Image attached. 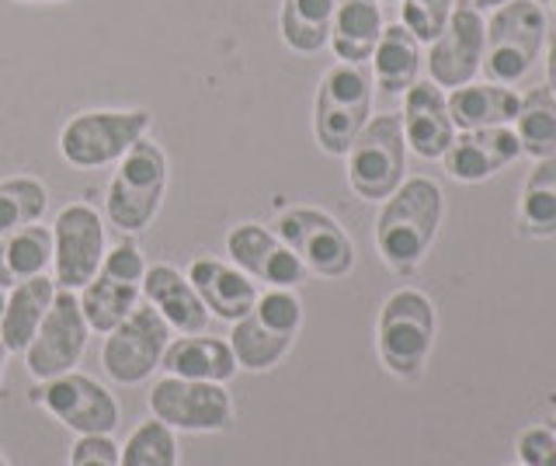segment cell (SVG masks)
Returning a JSON list of instances; mask_svg holds the SVG:
<instances>
[{"mask_svg":"<svg viewBox=\"0 0 556 466\" xmlns=\"http://www.w3.org/2000/svg\"><path fill=\"white\" fill-rule=\"evenodd\" d=\"M442 223V188L431 178H407L382 202L376 219V248L393 272L410 275L425 262Z\"/></svg>","mask_w":556,"mask_h":466,"instance_id":"obj_1","label":"cell"},{"mask_svg":"<svg viewBox=\"0 0 556 466\" xmlns=\"http://www.w3.org/2000/svg\"><path fill=\"white\" fill-rule=\"evenodd\" d=\"M303 327V303L292 289H268L254 300L230 331V349L240 369L265 373L282 362Z\"/></svg>","mask_w":556,"mask_h":466,"instance_id":"obj_2","label":"cell"},{"mask_svg":"<svg viewBox=\"0 0 556 466\" xmlns=\"http://www.w3.org/2000/svg\"><path fill=\"white\" fill-rule=\"evenodd\" d=\"M167 188V153L161 143L139 140L126 158L118 161V171L104 196V216L122 234H139L161 213Z\"/></svg>","mask_w":556,"mask_h":466,"instance_id":"obj_3","label":"cell"},{"mask_svg":"<svg viewBox=\"0 0 556 466\" xmlns=\"http://www.w3.org/2000/svg\"><path fill=\"white\" fill-rule=\"evenodd\" d=\"M434 344V306L421 289H396L379 310L376 349L400 379H417Z\"/></svg>","mask_w":556,"mask_h":466,"instance_id":"obj_4","label":"cell"},{"mask_svg":"<svg viewBox=\"0 0 556 466\" xmlns=\"http://www.w3.org/2000/svg\"><path fill=\"white\" fill-rule=\"evenodd\" d=\"M372 112V84L358 63L330 66L320 80L317 109H313V133L330 158H344Z\"/></svg>","mask_w":556,"mask_h":466,"instance_id":"obj_5","label":"cell"},{"mask_svg":"<svg viewBox=\"0 0 556 466\" xmlns=\"http://www.w3.org/2000/svg\"><path fill=\"white\" fill-rule=\"evenodd\" d=\"M344 158L348 185L355 188V196H362L365 202H387L407 171V140L400 115L387 112L369 118Z\"/></svg>","mask_w":556,"mask_h":466,"instance_id":"obj_6","label":"cell"},{"mask_svg":"<svg viewBox=\"0 0 556 466\" xmlns=\"http://www.w3.org/2000/svg\"><path fill=\"white\" fill-rule=\"evenodd\" d=\"M546 39V14L535 0H508L486 22L483 71L491 80H526Z\"/></svg>","mask_w":556,"mask_h":466,"instance_id":"obj_7","label":"cell"},{"mask_svg":"<svg viewBox=\"0 0 556 466\" xmlns=\"http://www.w3.org/2000/svg\"><path fill=\"white\" fill-rule=\"evenodd\" d=\"M150 129V112H80L60 133V153L74 167L122 161Z\"/></svg>","mask_w":556,"mask_h":466,"instance_id":"obj_8","label":"cell"},{"mask_svg":"<svg viewBox=\"0 0 556 466\" xmlns=\"http://www.w3.org/2000/svg\"><path fill=\"white\" fill-rule=\"evenodd\" d=\"M143 251L132 240H122L118 248L104 251L98 275L80 292V310L91 331L109 335L112 327H118L132 314L139 292H143Z\"/></svg>","mask_w":556,"mask_h":466,"instance_id":"obj_9","label":"cell"},{"mask_svg":"<svg viewBox=\"0 0 556 466\" xmlns=\"http://www.w3.org/2000/svg\"><path fill=\"white\" fill-rule=\"evenodd\" d=\"M167 344H170V324L150 303L132 306V314L118 327H112L109 338H104L101 366L122 387L143 383L161 366Z\"/></svg>","mask_w":556,"mask_h":466,"instance_id":"obj_10","label":"cell"},{"mask_svg":"<svg viewBox=\"0 0 556 466\" xmlns=\"http://www.w3.org/2000/svg\"><path fill=\"white\" fill-rule=\"evenodd\" d=\"M31 401L42 404L52 418L66 425L77 436H112L118 428V404L115 396L104 390L98 379L84 376V373H63L42 379L39 387L31 390Z\"/></svg>","mask_w":556,"mask_h":466,"instance_id":"obj_11","label":"cell"},{"mask_svg":"<svg viewBox=\"0 0 556 466\" xmlns=\"http://www.w3.org/2000/svg\"><path fill=\"white\" fill-rule=\"evenodd\" d=\"M278 237L295 251V257L306 265V272L324 275V279H341L355 265V244L344 234V227L327 216L324 210L295 205V210L278 216Z\"/></svg>","mask_w":556,"mask_h":466,"instance_id":"obj_12","label":"cell"},{"mask_svg":"<svg viewBox=\"0 0 556 466\" xmlns=\"http://www.w3.org/2000/svg\"><path fill=\"white\" fill-rule=\"evenodd\" d=\"M150 411L174 431H226L233 421V401L223 383L164 376L150 390Z\"/></svg>","mask_w":556,"mask_h":466,"instance_id":"obj_13","label":"cell"},{"mask_svg":"<svg viewBox=\"0 0 556 466\" xmlns=\"http://www.w3.org/2000/svg\"><path fill=\"white\" fill-rule=\"evenodd\" d=\"M104 262L101 213L87 202H74L52 227V282L60 289H84Z\"/></svg>","mask_w":556,"mask_h":466,"instance_id":"obj_14","label":"cell"},{"mask_svg":"<svg viewBox=\"0 0 556 466\" xmlns=\"http://www.w3.org/2000/svg\"><path fill=\"white\" fill-rule=\"evenodd\" d=\"M87 335H91V327L84 320V310H80V300L74 297V289H56L39 335H35L25 349L28 373L39 379V383L42 379L70 373L87 349Z\"/></svg>","mask_w":556,"mask_h":466,"instance_id":"obj_15","label":"cell"},{"mask_svg":"<svg viewBox=\"0 0 556 466\" xmlns=\"http://www.w3.org/2000/svg\"><path fill=\"white\" fill-rule=\"evenodd\" d=\"M483 46H486V25L480 18V11L469 0L466 4H452L442 36L431 42L428 53L431 80L439 88H463L483 66Z\"/></svg>","mask_w":556,"mask_h":466,"instance_id":"obj_16","label":"cell"},{"mask_svg":"<svg viewBox=\"0 0 556 466\" xmlns=\"http://www.w3.org/2000/svg\"><path fill=\"white\" fill-rule=\"evenodd\" d=\"M226 251H230L243 275L268 282L271 289H295L306 282V265L295 257V251L278 234L257 227V223L233 227L230 237H226Z\"/></svg>","mask_w":556,"mask_h":466,"instance_id":"obj_17","label":"cell"},{"mask_svg":"<svg viewBox=\"0 0 556 466\" xmlns=\"http://www.w3.org/2000/svg\"><path fill=\"white\" fill-rule=\"evenodd\" d=\"M400 123H404V140L410 150L425 161H439L445 158V150L456 140V126H452V115L445 105V95L439 91L434 80H414L404 98V112H400Z\"/></svg>","mask_w":556,"mask_h":466,"instance_id":"obj_18","label":"cell"},{"mask_svg":"<svg viewBox=\"0 0 556 466\" xmlns=\"http://www.w3.org/2000/svg\"><path fill=\"white\" fill-rule=\"evenodd\" d=\"M518 136L508 126H491V129H463V136L452 140L445 150V171L456 181H486L494 178L501 167L518 161Z\"/></svg>","mask_w":556,"mask_h":466,"instance_id":"obj_19","label":"cell"},{"mask_svg":"<svg viewBox=\"0 0 556 466\" xmlns=\"http://www.w3.org/2000/svg\"><path fill=\"white\" fill-rule=\"evenodd\" d=\"M188 282L195 286L199 300L205 303L208 314L219 320H230V324H237L257 300L251 275L223 265L216 257H195L188 268Z\"/></svg>","mask_w":556,"mask_h":466,"instance_id":"obj_20","label":"cell"},{"mask_svg":"<svg viewBox=\"0 0 556 466\" xmlns=\"http://www.w3.org/2000/svg\"><path fill=\"white\" fill-rule=\"evenodd\" d=\"M143 297L170 327L181 335H202L208 324V310L199 300L195 286L174 265H150L143 272Z\"/></svg>","mask_w":556,"mask_h":466,"instance_id":"obj_21","label":"cell"},{"mask_svg":"<svg viewBox=\"0 0 556 466\" xmlns=\"http://www.w3.org/2000/svg\"><path fill=\"white\" fill-rule=\"evenodd\" d=\"M161 369H167V376H181V379L226 383V379H233V373H237V358H233L230 341L205 338V335H185L164 349Z\"/></svg>","mask_w":556,"mask_h":466,"instance_id":"obj_22","label":"cell"},{"mask_svg":"<svg viewBox=\"0 0 556 466\" xmlns=\"http://www.w3.org/2000/svg\"><path fill=\"white\" fill-rule=\"evenodd\" d=\"M52 297H56V282L46 279V275H35V279L14 286L4 303V317H0V341H4L8 352L28 349L46 320V310L52 306Z\"/></svg>","mask_w":556,"mask_h":466,"instance_id":"obj_23","label":"cell"},{"mask_svg":"<svg viewBox=\"0 0 556 466\" xmlns=\"http://www.w3.org/2000/svg\"><path fill=\"white\" fill-rule=\"evenodd\" d=\"M382 36V11L379 0H338L334 22H330V46L344 63L372 60L376 42Z\"/></svg>","mask_w":556,"mask_h":466,"instance_id":"obj_24","label":"cell"},{"mask_svg":"<svg viewBox=\"0 0 556 466\" xmlns=\"http://www.w3.org/2000/svg\"><path fill=\"white\" fill-rule=\"evenodd\" d=\"M452 126L459 129H491V126H508L515 123L521 98L511 88H497V84H463L452 88L445 98Z\"/></svg>","mask_w":556,"mask_h":466,"instance_id":"obj_25","label":"cell"},{"mask_svg":"<svg viewBox=\"0 0 556 466\" xmlns=\"http://www.w3.org/2000/svg\"><path fill=\"white\" fill-rule=\"evenodd\" d=\"M52 265V230L22 227L0 237V289H11L35 275H46Z\"/></svg>","mask_w":556,"mask_h":466,"instance_id":"obj_26","label":"cell"},{"mask_svg":"<svg viewBox=\"0 0 556 466\" xmlns=\"http://www.w3.org/2000/svg\"><path fill=\"white\" fill-rule=\"evenodd\" d=\"M372 66H376V80L382 91L404 95L417 80V71H421V49H417V39L404 25L382 28L376 53H372Z\"/></svg>","mask_w":556,"mask_h":466,"instance_id":"obj_27","label":"cell"},{"mask_svg":"<svg viewBox=\"0 0 556 466\" xmlns=\"http://www.w3.org/2000/svg\"><path fill=\"white\" fill-rule=\"evenodd\" d=\"M518 230L526 237H556V153L539 161L521 188Z\"/></svg>","mask_w":556,"mask_h":466,"instance_id":"obj_28","label":"cell"},{"mask_svg":"<svg viewBox=\"0 0 556 466\" xmlns=\"http://www.w3.org/2000/svg\"><path fill=\"white\" fill-rule=\"evenodd\" d=\"M338 0H282V39L295 53H320L330 42Z\"/></svg>","mask_w":556,"mask_h":466,"instance_id":"obj_29","label":"cell"},{"mask_svg":"<svg viewBox=\"0 0 556 466\" xmlns=\"http://www.w3.org/2000/svg\"><path fill=\"white\" fill-rule=\"evenodd\" d=\"M515 136L521 153L543 161L556 153V98L549 88H532L521 98L518 115H515Z\"/></svg>","mask_w":556,"mask_h":466,"instance_id":"obj_30","label":"cell"},{"mask_svg":"<svg viewBox=\"0 0 556 466\" xmlns=\"http://www.w3.org/2000/svg\"><path fill=\"white\" fill-rule=\"evenodd\" d=\"M46 205H49V196L42 181H35L28 175L0 181V237L39 223Z\"/></svg>","mask_w":556,"mask_h":466,"instance_id":"obj_31","label":"cell"},{"mask_svg":"<svg viewBox=\"0 0 556 466\" xmlns=\"http://www.w3.org/2000/svg\"><path fill=\"white\" fill-rule=\"evenodd\" d=\"M118 466H178V439L161 418L139 425L126 445H118Z\"/></svg>","mask_w":556,"mask_h":466,"instance_id":"obj_32","label":"cell"},{"mask_svg":"<svg viewBox=\"0 0 556 466\" xmlns=\"http://www.w3.org/2000/svg\"><path fill=\"white\" fill-rule=\"evenodd\" d=\"M456 0H404L400 4V25H404L417 42H434L452 14Z\"/></svg>","mask_w":556,"mask_h":466,"instance_id":"obj_33","label":"cell"},{"mask_svg":"<svg viewBox=\"0 0 556 466\" xmlns=\"http://www.w3.org/2000/svg\"><path fill=\"white\" fill-rule=\"evenodd\" d=\"M521 466H556V431L546 425L526 428L515 442Z\"/></svg>","mask_w":556,"mask_h":466,"instance_id":"obj_34","label":"cell"},{"mask_svg":"<svg viewBox=\"0 0 556 466\" xmlns=\"http://www.w3.org/2000/svg\"><path fill=\"white\" fill-rule=\"evenodd\" d=\"M70 466H118V445L112 436H80L70 449Z\"/></svg>","mask_w":556,"mask_h":466,"instance_id":"obj_35","label":"cell"},{"mask_svg":"<svg viewBox=\"0 0 556 466\" xmlns=\"http://www.w3.org/2000/svg\"><path fill=\"white\" fill-rule=\"evenodd\" d=\"M546 77H549V95L556 98V32L549 36V49H546Z\"/></svg>","mask_w":556,"mask_h":466,"instance_id":"obj_36","label":"cell"},{"mask_svg":"<svg viewBox=\"0 0 556 466\" xmlns=\"http://www.w3.org/2000/svg\"><path fill=\"white\" fill-rule=\"evenodd\" d=\"M477 11H483V8H501V4H508V0H469Z\"/></svg>","mask_w":556,"mask_h":466,"instance_id":"obj_37","label":"cell"},{"mask_svg":"<svg viewBox=\"0 0 556 466\" xmlns=\"http://www.w3.org/2000/svg\"><path fill=\"white\" fill-rule=\"evenodd\" d=\"M4 358H8V349H4V341H0V379H4Z\"/></svg>","mask_w":556,"mask_h":466,"instance_id":"obj_38","label":"cell"},{"mask_svg":"<svg viewBox=\"0 0 556 466\" xmlns=\"http://www.w3.org/2000/svg\"><path fill=\"white\" fill-rule=\"evenodd\" d=\"M28 4H60V0H28Z\"/></svg>","mask_w":556,"mask_h":466,"instance_id":"obj_39","label":"cell"},{"mask_svg":"<svg viewBox=\"0 0 556 466\" xmlns=\"http://www.w3.org/2000/svg\"><path fill=\"white\" fill-rule=\"evenodd\" d=\"M4 303H8V300H4V289H0V317H4Z\"/></svg>","mask_w":556,"mask_h":466,"instance_id":"obj_40","label":"cell"},{"mask_svg":"<svg viewBox=\"0 0 556 466\" xmlns=\"http://www.w3.org/2000/svg\"><path fill=\"white\" fill-rule=\"evenodd\" d=\"M379 4H400V0H379Z\"/></svg>","mask_w":556,"mask_h":466,"instance_id":"obj_41","label":"cell"},{"mask_svg":"<svg viewBox=\"0 0 556 466\" xmlns=\"http://www.w3.org/2000/svg\"><path fill=\"white\" fill-rule=\"evenodd\" d=\"M0 466H8V459H4V453H0Z\"/></svg>","mask_w":556,"mask_h":466,"instance_id":"obj_42","label":"cell"},{"mask_svg":"<svg viewBox=\"0 0 556 466\" xmlns=\"http://www.w3.org/2000/svg\"><path fill=\"white\" fill-rule=\"evenodd\" d=\"M549 428H553V431H556V418H553V425H549Z\"/></svg>","mask_w":556,"mask_h":466,"instance_id":"obj_43","label":"cell"},{"mask_svg":"<svg viewBox=\"0 0 556 466\" xmlns=\"http://www.w3.org/2000/svg\"><path fill=\"white\" fill-rule=\"evenodd\" d=\"M535 4H546V0H535Z\"/></svg>","mask_w":556,"mask_h":466,"instance_id":"obj_44","label":"cell"},{"mask_svg":"<svg viewBox=\"0 0 556 466\" xmlns=\"http://www.w3.org/2000/svg\"><path fill=\"white\" fill-rule=\"evenodd\" d=\"M515 466H521V463H515Z\"/></svg>","mask_w":556,"mask_h":466,"instance_id":"obj_45","label":"cell"},{"mask_svg":"<svg viewBox=\"0 0 556 466\" xmlns=\"http://www.w3.org/2000/svg\"><path fill=\"white\" fill-rule=\"evenodd\" d=\"M553 4H556V0H553Z\"/></svg>","mask_w":556,"mask_h":466,"instance_id":"obj_46","label":"cell"}]
</instances>
